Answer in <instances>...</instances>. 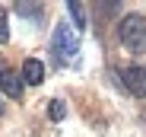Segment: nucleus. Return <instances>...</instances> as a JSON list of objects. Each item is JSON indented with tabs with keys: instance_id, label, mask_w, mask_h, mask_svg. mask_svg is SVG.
<instances>
[{
	"instance_id": "f257e3e1",
	"label": "nucleus",
	"mask_w": 146,
	"mask_h": 137,
	"mask_svg": "<svg viewBox=\"0 0 146 137\" xmlns=\"http://www.w3.org/2000/svg\"><path fill=\"white\" fill-rule=\"evenodd\" d=\"M117 38L130 51H146V16L127 13L124 19L117 22Z\"/></svg>"
},
{
	"instance_id": "f03ea898",
	"label": "nucleus",
	"mask_w": 146,
	"mask_h": 137,
	"mask_svg": "<svg viewBox=\"0 0 146 137\" xmlns=\"http://www.w3.org/2000/svg\"><path fill=\"white\" fill-rule=\"evenodd\" d=\"M54 54L64 64H70L80 54V35H76V29H73L70 22H57L54 26Z\"/></svg>"
},
{
	"instance_id": "7ed1b4c3",
	"label": "nucleus",
	"mask_w": 146,
	"mask_h": 137,
	"mask_svg": "<svg viewBox=\"0 0 146 137\" xmlns=\"http://www.w3.org/2000/svg\"><path fill=\"white\" fill-rule=\"evenodd\" d=\"M121 83H124V89L130 96H146V67H124Z\"/></svg>"
},
{
	"instance_id": "20e7f679",
	"label": "nucleus",
	"mask_w": 146,
	"mask_h": 137,
	"mask_svg": "<svg viewBox=\"0 0 146 137\" xmlns=\"http://www.w3.org/2000/svg\"><path fill=\"white\" fill-rule=\"evenodd\" d=\"M0 93L3 96H10V99H19L22 96V74H16V70H0Z\"/></svg>"
},
{
	"instance_id": "39448f33",
	"label": "nucleus",
	"mask_w": 146,
	"mask_h": 137,
	"mask_svg": "<svg viewBox=\"0 0 146 137\" xmlns=\"http://www.w3.org/2000/svg\"><path fill=\"white\" fill-rule=\"evenodd\" d=\"M44 80V64L38 57H29L26 64H22V83H29V86H38Z\"/></svg>"
},
{
	"instance_id": "423d86ee",
	"label": "nucleus",
	"mask_w": 146,
	"mask_h": 137,
	"mask_svg": "<svg viewBox=\"0 0 146 137\" xmlns=\"http://www.w3.org/2000/svg\"><path fill=\"white\" fill-rule=\"evenodd\" d=\"M67 10H70V16H73V19H76V29H86V10H83V3L70 0V3H67Z\"/></svg>"
},
{
	"instance_id": "0eeeda50",
	"label": "nucleus",
	"mask_w": 146,
	"mask_h": 137,
	"mask_svg": "<svg viewBox=\"0 0 146 137\" xmlns=\"http://www.w3.org/2000/svg\"><path fill=\"white\" fill-rule=\"evenodd\" d=\"M48 115H51V121H64V115H67L64 99H54V102H51V108H48Z\"/></svg>"
},
{
	"instance_id": "6e6552de",
	"label": "nucleus",
	"mask_w": 146,
	"mask_h": 137,
	"mask_svg": "<svg viewBox=\"0 0 146 137\" xmlns=\"http://www.w3.org/2000/svg\"><path fill=\"white\" fill-rule=\"evenodd\" d=\"M10 41V22H7V13L0 10V45Z\"/></svg>"
}]
</instances>
